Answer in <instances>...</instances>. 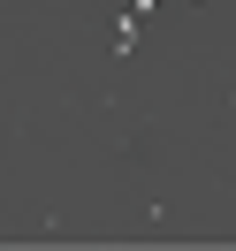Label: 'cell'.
<instances>
[{"label":"cell","mask_w":236,"mask_h":251,"mask_svg":"<svg viewBox=\"0 0 236 251\" xmlns=\"http://www.w3.org/2000/svg\"><path fill=\"white\" fill-rule=\"evenodd\" d=\"M137 8H130V0H122V8H114V16H107V46H114V61H130V46H137Z\"/></svg>","instance_id":"1"},{"label":"cell","mask_w":236,"mask_h":251,"mask_svg":"<svg viewBox=\"0 0 236 251\" xmlns=\"http://www.w3.org/2000/svg\"><path fill=\"white\" fill-rule=\"evenodd\" d=\"M130 8H137V16H153V8H160V0H130Z\"/></svg>","instance_id":"2"},{"label":"cell","mask_w":236,"mask_h":251,"mask_svg":"<svg viewBox=\"0 0 236 251\" xmlns=\"http://www.w3.org/2000/svg\"><path fill=\"white\" fill-rule=\"evenodd\" d=\"M229 114H236V84H229Z\"/></svg>","instance_id":"3"},{"label":"cell","mask_w":236,"mask_h":251,"mask_svg":"<svg viewBox=\"0 0 236 251\" xmlns=\"http://www.w3.org/2000/svg\"><path fill=\"white\" fill-rule=\"evenodd\" d=\"M190 8H198V0H190Z\"/></svg>","instance_id":"4"}]
</instances>
